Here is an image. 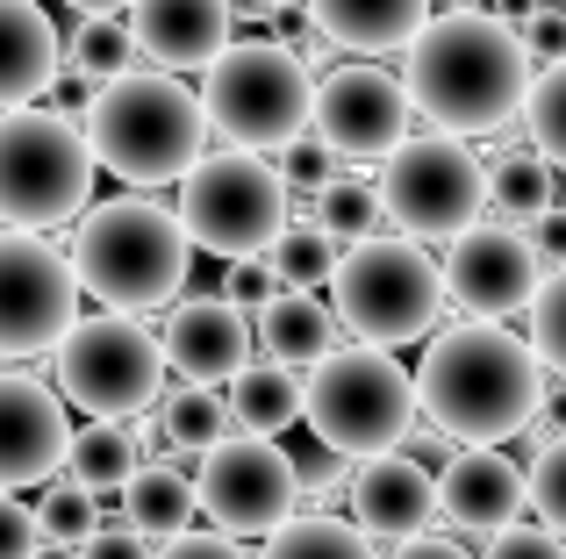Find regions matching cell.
<instances>
[{"mask_svg": "<svg viewBox=\"0 0 566 559\" xmlns=\"http://www.w3.org/2000/svg\"><path fill=\"white\" fill-rule=\"evenodd\" d=\"M244 8H287V0H244Z\"/></svg>", "mask_w": 566, "mask_h": 559, "instance_id": "f907efd6", "label": "cell"}, {"mask_svg": "<svg viewBox=\"0 0 566 559\" xmlns=\"http://www.w3.org/2000/svg\"><path fill=\"white\" fill-rule=\"evenodd\" d=\"M308 22L337 43V51H409L416 29L430 22V0H308Z\"/></svg>", "mask_w": 566, "mask_h": 559, "instance_id": "603a6c76", "label": "cell"}, {"mask_svg": "<svg viewBox=\"0 0 566 559\" xmlns=\"http://www.w3.org/2000/svg\"><path fill=\"white\" fill-rule=\"evenodd\" d=\"M331 308L359 345H416L444 316V266L409 238H359L331 273Z\"/></svg>", "mask_w": 566, "mask_h": 559, "instance_id": "52a82bcc", "label": "cell"}, {"mask_svg": "<svg viewBox=\"0 0 566 559\" xmlns=\"http://www.w3.org/2000/svg\"><path fill=\"white\" fill-rule=\"evenodd\" d=\"M481 559H566V538L545 531V524H510V531L488 538Z\"/></svg>", "mask_w": 566, "mask_h": 559, "instance_id": "f35d334b", "label": "cell"}, {"mask_svg": "<svg viewBox=\"0 0 566 559\" xmlns=\"http://www.w3.org/2000/svg\"><path fill=\"white\" fill-rule=\"evenodd\" d=\"M36 559H80V546H43Z\"/></svg>", "mask_w": 566, "mask_h": 559, "instance_id": "681fc988", "label": "cell"}, {"mask_svg": "<svg viewBox=\"0 0 566 559\" xmlns=\"http://www.w3.org/2000/svg\"><path fill=\"white\" fill-rule=\"evenodd\" d=\"M65 259H72V273H80V294H94L115 316H144V308L180 302L193 244H187L180 209L123 194V201H101V209L80 215Z\"/></svg>", "mask_w": 566, "mask_h": 559, "instance_id": "3957f363", "label": "cell"}, {"mask_svg": "<svg viewBox=\"0 0 566 559\" xmlns=\"http://www.w3.org/2000/svg\"><path fill=\"white\" fill-rule=\"evenodd\" d=\"M524 129H531V151H538L545 166L566 172V57H553V65L531 80V94H524Z\"/></svg>", "mask_w": 566, "mask_h": 559, "instance_id": "1f68e13d", "label": "cell"}, {"mask_svg": "<svg viewBox=\"0 0 566 559\" xmlns=\"http://www.w3.org/2000/svg\"><path fill=\"white\" fill-rule=\"evenodd\" d=\"M337 238L308 215V223H287L273 238V252H265V266H273L280 287H302V294H316V287H331V273H337Z\"/></svg>", "mask_w": 566, "mask_h": 559, "instance_id": "f1b7e54d", "label": "cell"}, {"mask_svg": "<svg viewBox=\"0 0 566 559\" xmlns=\"http://www.w3.org/2000/svg\"><path fill=\"white\" fill-rule=\"evenodd\" d=\"M352 524H359L374 546H401V538H423L438 524V474L409 452H380L359 460L352 474Z\"/></svg>", "mask_w": 566, "mask_h": 559, "instance_id": "d6986e66", "label": "cell"}, {"mask_svg": "<svg viewBox=\"0 0 566 559\" xmlns=\"http://www.w3.org/2000/svg\"><path fill=\"white\" fill-rule=\"evenodd\" d=\"M230 431L237 437H280V431H294L302 423V380L287 373V366H273V359H251L244 373L230 380Z\"/></svg>", "mask_w": 566, "mask_h": 559, "instance_id": "cb8c5ba5", "label": "cell"}, {"mask_svg": "<svg viewBox=\"0 0 566 559\" xmlns=\"http://www.w3.org/2000/svg\"><path fill=\"white\" fill-rule=\"evenodd\" d=\"M57 57L65 43H57L51 14L36 0H0V108H29L36 94H51Z\"/></svg>", "mask_w": 566, "mask_h": 559, "instance_id": "44dd1931", "label": "cell"}, {"mask_svg": "<svg viewBox=\"0 0 566 559\" xmlns=\"http://www.w3.org/2000/svg\"><path fill=\"white\" fill-rule=\"evenodd\" d=\"M531 51L516 36V22L481 8H452L430 14L416 29V43L401 51V86H409V108L423 115L438 137H495L502 123L524 115L531 94Z\"/></svg>", "mask_w": 566, "mask_h": 559, "instance_id": "6da1fadb", "label": "cell"}, {"mask_svg": "<svg viewBox=\"0 0 566 559\" xmlns=\"http://www.w3.org/2000/svg\"><path fill=\"white\" fill-rule=\"evenodd\" d=\"M80 323V273L43 230H0V359L57 351Z\"/></svg>", "mask_w": 566, "mask_h": 559, "instance_id": "7c38bea8", "label": "cell"}, {"mask_svg": "<svg viewBox=\"0 0 566 559\" xmlns=\"http://www.w3.org/2000/svg\"><path fill=\"white\" fill-rule=\"evenodd\" d=\"M545 287V266L531 252V230L516 223H467L452 244H444V294L467 308L473 323H510V316H531Z\"/></svg>", "mask_w": 566, "mask_h": 559, "instance_id": "5bb4252c", "label": "cell"}, {"mask_svg": "<svg viewBox=\"0 0 566 559\" xmlns=\"http://www.w3.org/2000/svg\"><path fill=\"white\" fill-rule=\"evenodd\" d=\"M65 8H80V14H123L129 0H65Z\"/></svg>", "mask_w": 566, "mask_h": 559, "instance_id": "c3c4849f", "label": "cell"}, {"mask_svg": "<svg viewBox=\"0 0 566 559\" xmlns=\"http://www.w3.org/2000/svg\"><path fill=\"white\" fill-rule=\"evenodd\" d=\"M129 36L158 72H208L230 51V0H129Z\"/></svg>", "mask_w": 566, "mask_h": 559, "instance_id": "ffe728a7", "label": "cell"}, {"mask_svg": "<svg viewBox=\"0 0 566 559\" xmlns=\"http://www.w3.org/2000/svg\"><path fill=\"white\" fill-rule=\"evenodd\" d=\"M380 201L409 238H459L467 223H481L488 209V158H473L459 137H409L387 151Z\"/></svg>", "mask_w": 566, "mask_h": 559, "instance_id": "8fae6325", "label": "cell"}, {"mask_svg": "<svg viewBox=\"0 0 566 559\" xmlns=\"http://www.w3.org/2000/svg\"><path fill=\"white\" fill-rule=\"evenodd\" d=\"M180 223L208 259H265L287 230V180L265 151H216L180 180Z\"/></svg>", "mask_w": 566, "mask_h": 559, "instance_id": "9c48e42d", "label": "cell"}, {"mask_svg": "<svg viewBox=\"0 0 566 559\" xmlns=\"http://www.w3.org/2000/svg\"><path fill=\"white\" fill-rule=\"evenodd\" d=\"M65 65H72V80L108 86V80H123V72H137V36H129L123 14H86L65 43Z\"/></svg>", "mask_w": 566, "mask_h": 559, "instance_id": "83f0119b", "label": "cell"}, {"mask_svg": "<svg viewBox=\"0 0 566 559\" xmlns=\"http://www.w3.org/2000/svg\"><path fill=\"white\" fill-rule=\"evenodd\" d=\"M193 517H201V495H193V481L180 466H137L123 488V524L129 531H144L151 546H166V538L193 531Z\"/></svg>", "mask_w": 566, "mask_h": 559, "instance_id": "d4e9b609", "label": "cell"}, {"mask_svg": "<svg viewBox=\"0 0 566 559\" xmlns=\"http://www.w3.org/2000/svg\"><path fill=\"white\" fill-rule=\"evenodd\" d=\"M43 552V531H36V509L0 495V559H36Z\"/></svg>", "mask_w": 566, "mask_h": 559, "instance_id": "ab89813d", "label": "cell"}, {"mask_svg": "<svg viewBox=\"0 0 566 559\" xmlns=\"http://www.w3.org/2000/svg\"><path fill=\"white\" fill-rule=\"evenodd\" d=\"M302 416L331 452H345V460H380V452L409 445L423 409H416V373H401L395 351L337 345L323 366H308Z\"/></svg>", "mask_w": 566, "mask_h": 559, "instance_id": "5b68a950", "label": "cell"}, {"mask_svg": "<svg viewBox=\"0 0 566 559\" xmlns=\"http://www.w3.org/2000/svg\"><path fill=\"white\" fill-rule=\"evenodd\" d=\"M409 86L380 65H337L331 80H316V137L337 158H387L409 144Z\"/></svg>", "mask_w": 566, "mask_h": 559, "instance_id": "9a60e30c", "label": "cell"}, {"mask_svg": "<svg viewBox=\"0 0 566 559\" xmlns=\"http://www.w3.org/2000/svg\"><path fill=\"white\" fill-rule=\"evenodd\" d=\"M36 531H43V546H86V538L101 531V495L57 481V488L36 503Z\"/></svg>", "mask_w": 566, "mask_h": 559, "instance_id": "836d02e7", "label": "cell"}, {"mask_svg": "<svg viewBox=\"0 0 566 559\" xmlns=\"http://www.w3.org/2000/svg\"><path fill=\"white\" fill-rule=\"evenodd\" d=\"M86 144H94L101 172L129 187H166L201 166L208 108L172 72H123V80L94 86V101H86Z\"/></svg>", "mask_w": 566, "mask_h": 559, "instance_id": "277c9868", "label": "cell"}, {"mask_svg": "<svg viewBox=\"0 0 566 559\" xmlns=\"http://www.w3.org/2000/svg\"><path fill=\"white\" fill-rule=\"evenodd\" d=\"M387 559H473V552H467V546H452L444 531H423V538H401V546L387 552Z\"/></svg>", "mask_w": 566, "mask_h": 559, "instance_id": "7dc6e473", "label": "cell"}, {"mask_svg": "<svg viewBox=\"0 0 566 559\" xmlns=\"http://www.w3.org/2000/svg\"><path fill=\"white\" fill-rule=\"evenodd\" d=\"M488 209H495L502 223L531 230L538 215L559 209V172L545 166L538 151H502L495 166H488Z\"/></svg>", "mask_w": 566, "mask_h": 559, "instance_id": "4316f807", "label": "cell"}, {"mask_svg": "<svg viewBox=\"0 0 566 559\" xmlns=\"http://www.w3.org/2000/svg\"><path fill=\"white\" fill-rule=\"evenodd\" d=\"M516 36H524L531 57H538V51L545 57H566V8H559V0H538V8L516 22Z\"/></svg>", "mask_w": 566, "mask_h": 559, "instance_id": "60d3db41", "label": "cell"}, {"mask_svg": "<svg viewBox=\"0 0 566 559\" xmlns=\"http://www.w3.org/2000/svg\"><path fill=\"white\" fill-rule=\"evenodd\" d=\"M545 394V366L531 337H510L502 323H452L423 345L416 366V409L452 445H510L531 431Z\"/></svg>", "mask_w": 566, "mask_h": 559, "instance_id": "7a4b0ae2", "label": "cell"}, {"mask_svg": "<svg viewBox=\"0 0 566 559\" xmlns=\"http://www.w3.org/2000/svg\"><path fill=\"white\" fill-rule=\"evenodd\" d=\"M158 559H251L244 538H222V531H180L158 546Z\"/></svg>", "mask_w": 566, "mask_h": 559, "instance_id": "b9f144b4", "label": "cell"}, {"mask_svg": "<svg viewBox=\"0 0 566 559\" xmlns=\"http://www.w3.org/2000/svg\"><path fill=\"white\" fill-rule=\"evenodd\" d=\"M94 144L51 108H0V223L51 230L94 201Z\"/></svg>", "mask_w": 566, "mask_h": 559, "instance_id": "ba28073f", "label": "cell"}, {"mask_svg": "<svg viewBox=\"0 0 566 559\" xmlns=\"http://www.w3.org/2000/svg\"><path fill=\"white\" fill-rule=\"evenodd\" d=\"M331 158H337V151L316 137V129H308V137H294L287 151H280V180H287V187H308V194H323V187L337 180V172H331Z\"/></svg>", "mask_w": 566, "mask_h": 559, "instance_id": "8d00e7d4", "label": "cell"}, {"mask_svg": "<svg viewBox=\"0 0 566 559\" xmlns=\"http://www.w3.org/2000/svg\"><path fill=\"white\" fill-rule=\"evenodd\" d=\"M208 531L222 538H273L294 517L302 488H294V466L273 437H222L216 452H201V474H193Z\"/></svg>", "mask_w": 566, "mask_h": 559, "instance_id": "4fadbf2b", "label": "cell"}, {"mask_svg": "<svg viewBox=\"0 0 566 559\" xmlns=\"http://www.w3.org/2000/svg\"><path fill=\"white\" fill-rule=\"evenodd\" d=\"M201 108L208 129L230 137V151H287L294 137L316 129V80L294 57V43L244 36L208 65Z\"/></svg>", "mask_w": 566, "mask_h": 559, "instance_id": "8992f818", "label": "cell"}, {"mask_svg": "<svg viewBox=\"0 0 566 559\" xmlns=\"http://www.w3.org/2000/svg\"><path fill=\"white\" fill-rule=\"evenodd\" d=\"M280 294V280H273V266H259V259H237V273H230V302L244 308V316H259L265 302Z\"/></svg>", "mask_w": 566, "mask_h": 559, "instance_id": "ee69618b", "label": "cell"}, {"mask_svg": "<svg viewBox=\"0 0 566 559\" xmlns=\"http://www.w3.org/2000/svg\"><path fill=\"white\" fill-rule=\"evenodd\" d=\"M251 330H259V351L273 366H323L337 351V337H345V323H337V308L323 302V294H302V287H280L273 302L251 316Z\"/></svg>", "mask_w": 566, "mask_h": 559, "instance_id": "7402d4cb", "label": "cell"}, {"mask_svg": "<svg viewBox=\"0 0 566 559\" xmlns=\"http://www.w3.org/2000/svg\"><path fill=\"white\" fill-rule=\"evenodd\" d=\"M287 466H294V488H302V495H331L337 481H345V452H331L323 437L294 445V452H287Z\"/></svg>", "mask_w": 566, "mask_h": 559, "instance_id": "74e56055", "label": "cell"}, {"mask_svg": "<svg viewBox=\"0 0 566 559\" xmlns=\"http://www.w3.org/2000/svg\"><path fill=\"white\" fill-rule=\"evenodd\" d=\"M158 345H166V373H180L187 388H230L237 373L251 366V351H259V330H251V316L230 302V294H193L166 316V330H158Z\"/></svg>", "mask_w": 566, "mask_h": 559, "instance_id": "2e32d148", "label": "cell"}, {"mask_svg": "<svg viewBox=\"0 0 566 559\" xmlns=\"http://www.w3.org/2000/svg\"><path fill=\"white\" fill-rule=\"evenodd\" d=\"M65 445H72L65 394L29 373H0V495L51 481L65 466Z\"/></svg>", "mask_w": 566, "mask_h": 559, "instance_id": "e0dca14e", "label": "cell"}, {"mask_svg": "<svg viewBox=\"0 0 566 559\" xmlns=\"http://www.w3.org/2000/svg\"><path fill=\"white\" fill-rule=\"evenodd\" d=\"M531 252H538V266H545V273H559V266H566V215H559V209L531 223Z\"/></svg>", "mask_w": 566, "mask_h": 559, "instance_id": "f6af8a7d", "label": "cell"}, {"mask_svg": "<svg viewBox=\"0 0 566 559\" xmlns=\"http://www.w3.org/2000/svg\"><path fill=\"white\" fill-rule=\"evenodd\" d=\"M524 509H531V474L502 445H467L444 460V474H438V517L444 524H459L473 538H495Z\"/></svg>", "mask_w": 566, "mask_h": 559, "instance_id": "ac0fdd59", "label": "cell"}, {"mask_svg": "<svg viewBox=\"0 0 566 559\" xmlns=\"http://www.w3.org/2000/svg\"><path fill=\"white\" fill-rule=\"evenodd\" d=\"M531 351H538L545 373H559V380H566V266H559V273H545L538 302H531Z\"/></svg>", "mask_w": 566, "mask_h": 559, "instance_id": "e575fe53", "label": "cell"}, {"mask_svg": "<svg viewBox=\"0 0 566 559\" xmlns=\"http://www.w3.org/2000/svg\"><path fill=\"white\" fill-rule=\"evenodd\" d=\"M566 437V380L538 394V416H531V445H559Z\"/></svg>", "mask_w": 566, "mask_h": 559, "instance_id": "bcb514c9", "label": "cell"}, {"mask_svg": "<svg viewBox=\"0 0 566 559\" xmlns=\"http://www.w3.org/2000/svg\"><path fill=\"white\" fill-rule=\"evenodd\" d=\"M158 431H166L172 452H216L230 437V402L216 388H187L180 380V394H166V409H158Z\"/></svg>", "mask_w": 566, "mask_h": 559, "instance_id": "4dcf8cb0", "label": "cell"}, {"mask_svg": "<svg viewBox=\"0 0 566 559\" xmlns=\"http://www.w3.org/2000/svg\"><path fill=\"white\" fill-rule=\"evenodd\" d=\"M57 394L101 423H129L166 394V345L137 316H86L57 337Z\"/></svg>", "mask_w": 566, "mask_h": 559, "instance_id": "30bf717a", "label": "cell"}, {"mask_svg": "<svg viewBox=\"0 0 566 559\" xmlns=\"http://www.w3.org/2000/svg\"><path fill=\"white\" fill-rule=\"evenodd\" d=\"M380 215H387V201H380V187H374V180H331V187L316 194V223L331 230L337 244L374 238Z\"/></svg>", "mask_w": 566, "mask_h": 559, "instance_id": "d6a6232c", "label": "cell"}, {"mask_svg": "<svg viewBox=\"0 0 566 559\" xmlns=\"http://www.w3.org/2000/svg\"><path fill=\"white\" fill-rule=\"evenodd\" d=\"M259 559H380V552H374V538L345 517H287L265 538Z\"/></svg>", "mask_w": 566, "mask_h": 559, "instance_id": "f546056e", "label": "cell"}, {"mask_svg": "<svg viewBox=\"0 0 566 559\" xmlns=\"http://www.w3.org/2000/svg\"><path fill=\"white\" fill-rule=\"evenodd\" d=\"M531 509H538L545 531L566 538V437L538 445V460H531Z\"/></svg>", "mask_w": 566, "mask_h": 559, "instance_id": "d590c367", "label": "cell"}, {"mask_svg": "<svg viewBox=\"0 0 566 559\" xmlns=\"http://www.w3.org/2000/svg\"><path fill=\"white\" fill-rule=\"evenodd\" d=\"M80 559H158V552H151V538L129 531V524H101V531L80 546Z\"/></svg>", "mask_w": 566, "mask_h": 559, "instance_id": "7bdbcfd3", "label": "cell"}, {"mask_svg": "<svg viewBox=\"0 0 566 559\" xmlns=\"http://www.w3.org/2000/svg\"><path fill=\"white\" fill-rule=\"evenodd\" d=\"M137 466H144V452H137V431H129V423L94 416L86 431H72V445H65V481L86 488V495H123Z\"/></svg>", "mask_w": 566, "mask_h": 559, "instance_id": "484cf974", "label": "cell"}]
</instances>
